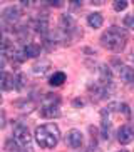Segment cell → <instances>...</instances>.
Wrapping results in <instances>:
<instances>
[{
  "instance_id": "26",
  "label": "cell",
  "mask_w": 134,
  "mask_h": 152,
  "mask_svg": "<svg viewBox=\"0 0 134 152\" xmlns=\"http://www.w3.org/2000/svg\"><path fill=\"white\" fill-rule=\"evenodd\" d=\"M133 112H134V109H133Z\"/></svg>"
},
{
  "instance_id": "14",
  "label": "cell",
  "mask_w": 134,
  "mask_h": 152,
  "mask_svg": "<svg viewBox=\"0 0 134 152\" xmlns=\"http://www.w3.org/2000/svg\"><path fill=\"white\" fill-rule=\"evenodd\" d=\"M24 54H25L27 58L37 57V55H40V45L35 44V42H30V44H27L25 47H24Z\"/></svg>"
},
{
  "instance_id": "13",
  "label": "cell",
  "mask_w": 134,
  "mask_h": 152,
  "mask_svg": "<svg viewBox=\"0 0 134 152\" xmlns=\"http://www.w3.org/2000/svg\"><path fill=\"white\" fill-rule=\"evenodd\" d=\"M50 69V62L49 60H39L32 65V72L35 74V75H44L45 72Z\"/></svg>"
},
{
  "instance_id": "22",
  "label": "cell",
  "mask_w": 134,
  "mask_h": 152,
  "mask_svg": "<svg viewBox=\"0 0 134 152\" xmlns=\"http://www.w3.org/2000/svg\"><path fill=\"white\" fill-rule=\"evenodd\" d=\"M22 7H30V2H27V0H22Z\"/></svg>"
},
{
  "instance_id": "19",
  "label": "cell",
  "mask_w": 134,
  "mask_h": 152,
  "mask_svg": "<svg viewBox=\"0 0 134 152\" xmlns=\"http://www.w3.org/2000/svg\"><path fill=\"white\" fill-rule=\"evenodd\" d=\"M124 25L126 27H134V12L129 14L127 17H124Z\"/></svg>"
},
{
  "instance_id": "10",
  "label": "cell",
  "mask_w": 134,
  "mask_h": 152,
  "mask_svg": "<svg viewBox=\"0 0 134 152\" xmlns=\"http://www.w3.org/2000/svg\"><path fill=\"white\" fill-rule=\"evenodd\" d=\"M0 89L4 90L15 89V77L9 72H0Z\"/></svg>"
},
{
  "instance_id": "24",
  "label": "cell",
  "mask_w": 134,
  "mask_h": 152,
  "mask_svg": "<svg viewBox=\"0 0 134 152\" xmlns=\"http://www.w3.org/2000/svg\"><path fill=\"white\" fill-rule=\"evenodd\" d=\"M17 152H27V151H20V149H18V151Z\"/></svg>"
},
{
  "instance_id": "2",
  "label": "cell",
  "mask_w": 134,
  "mask_h": 152,
  "mask_svg": "<svg viewBox=\"0 0 134 152\" xmlns=\"http://www.w3.org/2000/svg\"><path fill=\"white\" fill-rule=\"evenodd\" d=\"M35 139L42 149H54L60 139V130L55 124H44L35 129Z\"/></svg>"
},
{
  "instance_id": "3",
  "label": "cell",
  "mask_w": 134,
  "mask_h": 152,
  "mask_svg": "<svg viewBox=\"0 0 134 152\" xmlns=\"http://www.w3.org/2000/svg\"><path fill=\"white\" fill-rule=\"evenodd\" d=\"M13 140L17 142L18 147L25 149V151H30L32 135H30V132H29V129H27L25 125H22V124L15 125V129H13Z\"/></svg>"
},
{
  "instance_id": "12",
  "label": "cell",
  "mask_w": 134,
  "mask_h": 152,
  "mask_svg": "<svg viewBox=\"0 0 134 152\" xmlns=\"http://www.w3.org/2000/svg\"><path fill=\"white\" fill-rule=\"evenodd\" d=\"M87 23H89V27L92 28H101L104 23V17L102 14H99V12H92V14L87 15Z\"/></svg>"
},
{
  "instance_id": "17",
  "label": "cell",
  "mask_w": 134,
  "mask_h": 152,
  "mask_svg": "<svg viewBox=\"0 0 134 152\" xmlns=\"http://www.w3.org/2000/svg\"><path fill=\"white\" fill-rule=\"evenodd\" d=\"M24 87H25V75L24 74H17L15 75V89L24 90Z\"/></svg>"
},
{
  "instance_id": "5",
  "label": "cell",
  "mask_w": 134,
  "mask_h": 152,
  "mask_svg": "<svg viewBox=\"0 0 134 152\" xmlns=\"http://www.w3.org/2000/svg\"><path fill=\"white\" fill-rule=\"evenodd\" d=\"M20 17H22V10H20V7H17V5H9V7H5V9L2 10V18L9 23L18 22Z\"/></svg>"
},
{
  "instance_id": "4",
  "label": "cell",
  "mask_w": 134,
  "mask_h": 152,
  "mask_svg": "<svg viewBox=\"0 0 134 152\" xmlns=\"http://www.w3.org/2000/svg\"><path fill=\"white\" fill-rule=\"evenodd\" d=\"M66 144L72 149H80L82 144H84V135H82V132L77 129H71L66 134Z\"/></svg>"
},
{
  "instance_id": "15",
  "label": "cell",
  "mask_w": 134,
  "mask_h": 152,
  "mask_svg": "<svg viewBox=\"0 0 134 152\" xmlns=\"http://www.w3.org/2000/svg\"><path fill=\"white\" fill-rule=\"evenodd\" d=\"M66 79L67 77H66L64 72H54L49 79V84L52 85V87H59V85H62L64 82H66Z\"/></svg>"
},
{
  "instance_id": "21",
  "label": "cell",
  "mask_w": 134,
  "mask_h": 152,
  "mask_svg": "<svg viewBox=\"0 0 134 152\" xmlns=\"http://www.w3.org/2000/svg\"><path fill=\"white\" fill-rule=\"evenodd\" d=\"M5 122H7V119H5V114L0 110V129H2V127L5 125Z\"/></svg>"
},
{
  "instance_id": "25",
  "label": "cell",
  "mask_w": 134,
  "mask_h": 152,
  "mask_svg": "<svg viewBox=\"0 0 134 152\" xmlns=\"http://www.w3.org/2000/svg\"><path fill=\"white\" fill-rule=\"evenodd\" d=\"M0 104H2V95H0Z\"/></svg>"
},
{
  "instance_id": "20",
  "label": "cell",
  "mask_w": 134,
  "mask_h": 152,
  "mask_svg": "<svg viewBox=\"0 0 134 152\" xmlns=\"http://www.w3.org/2000/svg\"><path fill=\"white\" fill-rule=\"evenodd\" d=\"M119 110H122V114H124L126 117H129V107L126 105V104H121V109Z\"/></svg>"
},
{
  "instance_id": "6",
  "label": "cell",
  "mask_w": 134,
  "mask_h": 152,
  "mask_svg": "<svg viewBox=\"0 0 134 152\" xmlns=\"http://www.w3.org/2000/svg\"><path fill=\"white\" fill-rule=\"evenodd\" d=\"M114 72H116V75L119 77L121 80H124V82H133L134 80V69L127 67L124 64L114 62Z\"/></svg>"
},
{
  "instance_id": "1",
  "label": "cell",
  "mask_w": 134,
  "mask_h": 152,
  "mask_svg": "<svg viewBox=\"0 0 134 152\" xmlns=\"http://www.w3.org/2000/svg\"><path fill=\"white\" fill-rule=\"evenodd\" d=\"M126 42H127V35H126L124 28L121 27H111L107 28L101 35V44L102 47L112 50V52H121V50L126 47Z\"/></svg>"
},
{
  "instance_id": "18",
  "label": "cell",
  "mask_w": 134,
  "mask_h": 152,
  "mask_svg": "<svg viewBox=\"0 0 134 152\" xmlns=\"http://www.w3.org/2000/svg\"><path fill=\"white\" fill-rule=\"evenodd\" d=\"M127 2H126V0H116V2H114V4H112V7H114V10H116V12H122V10H126L127 9Z\"/></svg>"
},
{
  "instance_id": "11",
  "label": "cell",
  "mask_w": 134,
  "mask_h": 152,
  "mask_svg": "<svg viewBox=\"0 0 134 152\" xmlns=\"http://www.w3.org/2000/svg\"><path fill=\"white\" fill-rule=\"evenodd\" d=\"M34 30H35L37 34H42V35H45V34L49 32V18L45 17V15H40V17H37L35 20H34Z\"/></svg>"
},
{
  "instance_id": "7",
  "label": "cell",
  "mask_w": 134,
  "mask_h": 152,
  "mask_svg": "<svg viewBox=\"0 0 134 152\" xmlns=\"http://www.w3.org/2000/svg\"><path fill=\"white\" fill-rule=\"evenodd\" d=\"M39 112H40V115L44 117V119H57V117H60V109H59L57 104H45V102H42Z\"/></svg>"
},
{
  "instance_id": "16",
  "label": "cell",
  "mask_w": 134,
  "mask_h": 152,
  "mask_svg": "<svg viewBox=\"0 0 134 152\" xmlns=\"http://www.w3.org/2000/svg\"><path fill=\"white\" fill-rule=\"evenodd\" d=\"M111 121L107 115H102V122H101V135L104 139H109V134H111Z\"/></svg>"
},
{
  "instance_id": "9",
  "label": "cell",
  "mask_w": 134,
  "mask_h": 152,
  "mask_svg": "<svg viewBox=\"0 0 134 152\" xmlns=\"http://www.w3.org/2000/svg\"><path fill=\"white\" fill-rule=\"evenodd\" d=\"M76 28H77L76 27V20L72 18V15H69V14L60 15V30L66 32L67 35H69V34H72Z\"/></svg>"
},
{
  "instance_id": "27",
  "label": "cell",
  "mask_w": 134,
  "mask_h": 152,
  "mask_svg": "<svg viewBox=\"0 0 134 152\" xmlns=\"http://www.w3.org/2000/svg\"><path fill=\"white\" fill-rule=\"evenodd\" d=\"M133 82H134V80H133Z\"/></svg>"
},
{
  "instance_id": "8",
  "label": "cell",
  "mask_w": 134,
  "mask_h": 152,
  "mask_svg": "<svg viewBox=\"0 0 134 152\" xmlns=\"http://www.w3.org/2000/svg\"><path fill=\"white\" fill-rule=\"evenodd\" d=\"M117 140L119 144L126 145L134 140V127L133 125H122L119 130H117Z\"/></svg>"
},
{
  "instance_id": "23",
  "label": "cell",
  "mask_w": 134,
  "mask_h": 152,
  "mask_svg": "<svg viewBox=\"0 0 134 152\" xmlns=\"http://www.w3.org/2000/svg\"><path fill=\"white\" fill-rule=\"evenodd\" d=\"M117 152H127V151H126V149H121V151H117Z\"/></svg>"
}]
</instances>
